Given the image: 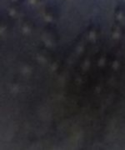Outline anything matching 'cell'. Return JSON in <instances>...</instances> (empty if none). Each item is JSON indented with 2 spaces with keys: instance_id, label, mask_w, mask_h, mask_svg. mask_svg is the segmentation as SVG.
Wrapping results in <instances>:
<instances>
[{
  "instance_id": "obj_5",
  "label": "cell",
  "mask_w": 125,
  "mask_h": 150,
  "mask_svg": "<svg viewBox=\"0 0 125 150\" xmlns=\"http://www.w3.org/2000/svg\"><path fill=\"white\" fill-rule=\"evenodd\" d=\"M93 32H89V36L91 38H96L98 37V30L96 29V28H93V29H92Z\"/></svg>"
},
{
  "instance_id": "obj_2",
  "label": "cell",
  "mask_w": 125,
  "mask_h": 150,
  "mask_svg": "<svg viewBox=\"0 0 125 150\" xmlns=\"http://www.w3.org/2000/svg\"><path fill=\"white\" fill-rule=\"evenodd\" d=\"M114 16L117 20H123L125 18V5L124 4H119L114 9Z\"/></svg>"
},
{
  "instance_id": "obj_4",
  "label": "cell",
  "mask_w": 125,
  "mask_h": 150,
  "mask_svg": "<svg viewBox=\"0 0 125 150\" xmlns=\"http://www.w3.org/2000/svg\"><path fill=\"white\" fill-rule=\"evenodd\" d=\"M19 11L20 9H19V6L18 4H12V5L9 7V9H8V12L12 16L17 15L19 13Z\"/></svg>"
},
{
  "instance_id": "obj_6",
  "label": "cell",
  "mask_w": 125,
  "mask_h": 150,
  "mask_svg": "<svg viewBox=\"0 0 125 150\" xmlns=\"http://www.w3.org/2000/svg\"><path fill=\"white\" fill-rule=\"evenodd\" d=\"M23 0H11L12 4H19V3H21Z\"/></svg>"
},
{
  "instance_id": "obj_3",
  "label": "cell",
  "mask_w": 125,
  "mask_h": 150,
  "mask_svg": "<svg viewBox=\"0 0 125 150\" xmlns=\"http://www.w3.org/2000/svg\"><path fill=\"white\" fill-rule=\"evenodd\" d=\"M112 35L115 38H119L124 35V28L119 24H115L112 28Z\"/></svg>"
},
{
  "instance_id": "obj_7",
  "label": "cell",
  "mask_w": 125,
  "mask_h": 150,
  "mask_svg": "<svg viewBox=\"0 0 125 150\" xmlns=\"http://www.w3.org/2000/svg\"><path fill=\"white\" fill-rule=\"evenodd\" d=\"M39 1H40V0H29V2H30L31 4H38Z\"/></svg>"
},
{
  "instance_id": "obj_1",
  "label": "cell",
  "mask_w": 125,
  "mask_h": 150,
  "mask_svg": "<svg viewBox=\"0 0 125 150\" xmlns=\"http://www.w3.org/2000/svg\"><path fill=\"white\" fill-rule=\"evenodd\" d=\"M57 11L52 6H46L44 10V16L48 21H54L57 18Z\"/></svg>"
}]
</instances>
